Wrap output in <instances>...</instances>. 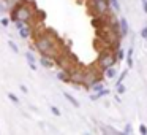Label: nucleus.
<instances>
[{"label": "nucleus", "mask_w": 147, "mask_h": 135, "mask_svg": "<svg viewBox=\"0 0 147 135\" xmlns=\"http://www.w3.org/2000/svg\"><path fill=\"white\" fill-rule=\"evenodd\" d=\"M35 46H36L40 54L46 56V57L52 59V61H54L60 52H63L62 46L57 43L55 35H52V33H38V37H36V40H35Z\"/></svg>", "instance_id": "f257e3e1"}, {"label": "nucleus", "mask_w": 147, "mask_h": 135, "mask_svg": "<svg viewBox=\"0 0 147 135\" xmlns=\"http://www.w3.org/2000/svg\"><path fill=\"white\" fill-rule=\"evenodd\" d=\"M11 19L13 21L18 19L21 22H26V24L33 21V10L29 7L27 0H21V2H18L13 7V10H11Z\"/></svg>", "instance_id": "f03ea898"}, {"label": "nucleus", "mask_w": 147, "mask_h": 135, "mask_svg": "<svg viewBox=\"0 0 147 135\" xmlns=\"http://www.w3.org/2000/svg\"><path fill=\"white\" fill-rule=\"evenodd\" d=\"M117 61V54L112 51V48H105L100 51V56H98V65L105 70L108 67H112Z\"/></svg>", "instance_id": "7ed1b4c3"}, {"label": "nucleus", "mask_w": 147, "mask_h": 135, "mask_svg": "<svg viewBox=\"0 0 147 135\" xmlns=\"http://www.w3.org/2000/svg\"><path fill=\"white\" fill-rule=\"evenodd\" d=\"M93 16H106L109 11V0H92Z\"/></svg>", "instance_id": "20e7f679"}, {"label": "nucleus", "mask_w": 147, "mask_h": 135, "mask_svg": "<svg viewBox=\"0 0 147 135\" xmlns=\"http://www.w3.org/2000/svg\"><path fill=\"white\" fill-rule=\"evenodd\" d=\"M96 81H101V76H100L96 72H84V80H82V84H86V86H92L93 83H96Z\"/></svg>", "instance_id": "39448f33"}, {"label": "nucleus", "mask_w": 147, "mask_h": 135, "mask_svg": "<svg viewBox=\"0 0 147 135\" xmlns=\"http://www.w3.org/2000/svg\"><path fill=\"white\" fill-rule=\"evenodd\" d=\"M14 24H16V27H18V30H19V35L22 37V38H27V37L30 35V27H29V24H26V22H21V21H14Z\"/></svg>", "instance_id": "423d86ee"}, {"label": "nucleus", "mask_w": 147, "mask_h": 135, "mask_svg": "<svg viewBox=\"0 0 147 135\" xmlns=\"http://www.w3.org/2000/svg\"><path fill=\"white\" fill-rule=\"evenodd\" d=\"M119 27H120V37H125L128 33V24H127V19H125V18H122V19L119 21Z\"/></svg>", "instance_id": "0eeeda50"}, {"label": "nucleus", "mask_w": 147, "mask_h": 135, "mask_svg": "<svg viewBox=\"0 0 147 135\" xmlns=\"http://www.w3.org/2000/svg\"><path fill=\"white\" fill-rule=\"evenodd\" d=\"M40 62H41V65L43 67H46V68H52L54 67V61H49V57H46V56H43L41 59H40Z\"/></svg>", "instance_id": "6e6552de"}, {"label": "nucleus", "mask_w": 147, "mask_h": 135, "mask_svg": "<svg viewBox=\"0 0 147 135\" xmlns=\"http://www.w3.org/2000/svg\"><path fill=\"white\" fill-rule=\"evenodd\" d=\"M108 94H109V91H108V89H105V87H103V89L96 91V92L93 94V95L90 97V99H92V100H98L100 97H103V95H108Z\"/></svg>", "instance_id": "1a4fd4ad"}, {"label": "nucleus", "mask_w": 147, "mask_h": 135, "mask_svg": "<svg viewBox=\"0 0 147 135\" xmlns=\"http://www.w3.org/2000/svg\"><path fill=\"white\" fill-rule=\"evenodd\" d=\"M26 59H27V62H29L30 68H32V70H36V62H35V57H33L32 54H29V52H27V54H26Z\"/></svg>", "instance_id": "9d476101"}, {"label": "nucleus", "mask_w": 147, "mask_h": 135, "mask_svg": "<svg viewBox=\"0 0 147 135\" xmlns=\"http://www.w3.org/2000/svg\"><path fill=\"white\" fill-rule=\"evenodd\" d=\"M57 76H59V80L65 81V83H70V73H67L65 70L59 72V73H57Z\"/></svg>", "instance_id": "9b49d317"}, {"label": "nucleus", "mask_w": 147, "mask_h": 135, "mask_svg": "<svg viewBox=\"0 0 147 135\" xmlns=\"http://www.w3.org/2000/svg\"><path fill=\"white\" fill-rule=\"evenodd\" d=\"M127 64H128V67H133V48H130L128 49V52H127Z\"/></svg>", "instance_id": "f8f14e48"}, {"label": "nucleus", "mask_w": 147, "mask_h": 135, "mask_svg": "<svg viewBox=\"0 0 147 135\" xmlns=\"http://www.w3.org/2000/svg\"><path fill=\"white\" fill-rule=\"evenodd\" d=\"M105 72H106V76H108V78H114L115 73H117V72H115V68H114V65H112V67L105 68Z\"/></svg>", "instance_id": "ddd939ff"}, {"label": "nucleus", "mask_w": 147, "mask_h": 135, "mask_svg": "<svg viewBox=\"0 0 147 135\" xmlns=\"http://www.w3.org/2000/svg\"><path fill=\"white\" fill-rule=\"evenodd\" d=\"M65 99H67V100H68V102H70V103H71V105H73V106H76V108H78V106H79V103H78V100L74 99L73 95H70V94H65Z\"/></svg>", "instance_id": "4468645a"}, {"label": "nucleus", "mask_w": 147, "mask_h": 135, "mask_svg": "<svg viewBox=\"0 0 147 135\" xmlns=\"http://www.w3.org/2000/svg\"><path fill=\"white\" fill-rule=\"evenodd\" d=\"M90 87H92V91H93V92H96V91L103 89V84H101V81H96V83H93Z\"/></svg>", "instance_id": "2eb2a0df"}, {"label": "nucleus", "mask_w": 147, "mask_h": 135, "mask_svg": "<svg viewBox=\"0 0 147 135\" xmlns=\"http://www.w3.org/2000/svg\"><path fill=\"white\" fill-rule=\"evenodd\" d=\"M8 46H10V48H11V51H14V52H18V51H19V49H18V46H16V43H14L13 40H10V42H8Z\"/></svg>", "instance_id": "dca6fc26"}, {"label": "nucleus", "mask_w": 147, "mask_h": 135, "mask_svg": "<svg viewBox=\"0 0 147 135\" xmlns=\"http://www.w3.org/2000/svg\"><path fill=\"white\" fill-rule=\"evenodd\" d=\"M8 99H10L11 102H14V103H18V102H19V99H18V97L14 95L13 92H8Z\"/></svg>", "instance_id": "f3484780"}, {"label": "nucleus", "mask_w": 147, "mask_h": 135, "mask_svg": "<svg viewBox=\"0 0 147 135\" xmlns=\"http://www.w3.org/2000/svg\"><path fill=\"white\" fill-rule=\"evenodd\" d=\"M109 2H111L112 8H114V10H117V11H119V8H120V7H119V2H117V0H109Z\"/></svg>", "instance_id": "a211bd4d"}, {"label": "nucleus", "mask_w": 147, "mask_h": 135, "mask_svg": "<svg viewBox=\"0 0 147 135\" xmlns=\"http://www.w3.org/2000/svg\"><path fill=\"white\" fill-rule=\"evenodd\" d=\"M125 76H127V72H122V75H120V76H119V80H117V84H120L122 81L125 80Z\"/></svg>", "instance_id": "6ab92c4d"}, {"label": "nucleus", "mask_w": 147, "mask_h": 135, "mask_svg": "<svg viewBox=\"0 0 147 135\" xmlns=\"http://www.w3.org/2000/svg\"><path fill=\"white\" fill-rule=\"evenodd\" d=\"M51 111L54 113L55 116H60V110H59L57 106H51Z\"/></svg>", "instance_id": "aec40b11"}, {"label": "nucleus", "mask_w": 147, "mask_h": 135, "mask_svg": "<svg viewBox=\"0 0 147 135\" xmlns=\"http://www.w3.org/2000/svg\"><path fill=\"white\" fill-rule=\"evenodd\" d=\"M141 37L147 40V26H146V27H142V30H141Z\"/></svg>", "instance_id": "412c9836"}, {"label": "nucleus", "mask_w": 147, "mask_h": 135, "mask_svg": "<svg viewBox=\"0 0 147 135\" xmlns=\"http://www.w3.org/2000/svg\"><path fill=\"white\" fill-rule=\"evenodd\" d=\"M117 91H119V94H123L125 92V87H123V84H117Z\"/></svg>", "instance_id": "4be33fe9"}, {"label": "nucleus", "mask_w": 147, "mask_h": 135, "mask_svg": "<svg viewBox=\"0 0 147 135\" xmlns=\"http://www.w3.org/2000/svg\"><path fill=\"white\" fill-rule=\"evenodd\" d=\"M139 132H141L142 135H146V134H147V127H146V125H141V127H139Z\"/></svg>", "instance_id": "5701e85b"}, {"label": "nucleus", "mask_w": 147, "mask_h": 135, "mask_svg": "<svg viewBox=\"0 0 147 135\" xmlns=\"http://www.w3.org/2000/svg\"><path fill=\"white\" fill-rule=\"evenodd\" d=\"M125 134H131V127H130V125H125Z\"/></svg>", "instance_id": "b1692460"}, {"label": "nucleus", "mask_w": 147, "mask_h": 135, "mask_svg": "<svg viewBox=\"0 0 147 135\" xmlns=\"http://www.w3.org/2000/svg\"><path fill=\"white\" fill-rule=\"evenodd\" d=\"M0 22H2V26H8V19H5V18L0 21Z\"/></svg>", "instance_id": "393cba45"}, {"label": "nucleus", "mask_w": 147, "mask_h": 135, "mask_svg": "<svg viewBox=\"0 0 147 135\" xmlns=\"http://www.w3.org/2000/svg\"><path fill=\"white\" fill-rule=\"evenodd\" d=\"M142 5H144V11L147 13V0H142Z\"/></svg>", "instance_id": "a878e982"}]
</instances>
